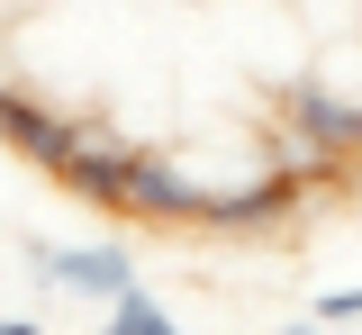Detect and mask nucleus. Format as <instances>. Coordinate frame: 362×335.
I'll return each instance as SVG.
<instances>
[{
  "label": "nucleus",
  "mask_w": 362,
  "mask_h": 335,
  "mask_svg": "<svg viewBox=\"0 0 362 335\" xmlns=\"http://www.w3.org/2000/svg\"><path fill=\"white\" fill-rule=\"evenodd\" d=\"M281 118H290V172H326V163H362V91H335L326 73L317 82H290L281 91Z\"/></svg>",
  "instance_id": "obj_1"
},
{
  "label": "nucleus",
  "mask_w": 362,
  "mask_h": 335,
  "mask_svg": "<svg viewBox=\"0 0 362 335\" xmlns=\"http://www.w3.org/2000/svg\"><path fill=\"white\" fill-rule=\"evenodd\" d=\"M308 208V172H290V163H245L235 182L199 199V227L209 236H281L290 218Z\"/></svg>",
  "instance_id": "obj_2"
},
{
  "label": "nucleus",
  "mask_w": 362,
  "mask_h": 335,
  "mask_svg": "<svg viewBox=\"0 0 362 335\" xmlns=\"http://www.w3.org/2000/svg\"><path fill=\"white\" fill-rule=\"evenodd\" d=\"M218 191L190 154H145L136 145V182H127V218L145 227H199V199Z\"/></svg>",
  "instance_id": "obj_3"
},
{
  "label": "nucleus",
  "mask_w": 362,
  "mask_h": 335,
  "mask_svg": "<svg viewBox=\"0 0 362 335\" xmlns=\"http://www.w3.org/2000/svg\"><path fill=\"white\" fill-rule=\"evenodd\" d=\"M28 272L54 290H82V299H118V290H136V254L118 236L100 245H28Z\"/></svg>",
  "instance_id": "obj_4"
},
{
  "label": "nucleus",
  "mask_w": 362,
  "mask_h": 335,
  "mask_svg": "<svg viewBox=\"0 0 362 335\" xmlns=\"http://www.w3.org/2000/svg\"><path fill=\"white\" fill-rule=\"evenodd\" d=\"M82 136H90V118H64V109H45V100H28V91H9V82H0V145H9L18 163L64 172Z\"/></svg>",
  "instance_id": "obj_5"
},
{
  "label": "nucleus",
  "mask_w": 362,
  "mask_h": 335,
  "mask_svg": "<svg viewBox=\"0 0 362 335\" xmlns=\"http://www.w3.org/2000/svg\"><path fill=\"white\" fill-rule=\"evenodd\" d=\"M100 335H181V317H173V308H163L145 281H136V290H118V299H109Z\"/></svg>",
  "instance_id": "obj_6"
},
{
  "label": "nucleus",
  "mask_w": 362,
  "mask_h": 335,
  "mask_svg": "<svg viewBox=\"0 0 362 335\" xmlns=\"http://www.w3.org/2000/svg\"><path fill=\"white\" fill-rule=\"evenodd\" d=\"M308 317H317L326 335H335V327H362V281H354V290H326V299H317Z\"/></svg>",
  "instance_id": "obj_7"
},
{
  "label": "nucleus",
  "mask_w": 362,
  "mask_h": 335,
  "mask_svg": "<svg viewBox=\"0 0 362 335\" xmlns=\"http://www.w3.org/2000/svg\"><path fill=\"white\" fill-rule=\"evenodd\" d=\"M0 335H45V327H37V317H9V327H0Z\"/></svg>",
  "instance_id": "obj_8"
},
{
  "label": "nucleus",
  "mask_w": 362,
  "mask_h": 335,
  "mask_svg": "<svg viewBox=\"0 0 362 335\" xmlns=\"http://www.w3.org/2000/svg\"><path fill=\"white\" fill-rule=\"evenodd\" d=\"M281 335H326V327H317V317H299V327H281Z\"/></svg>",
  "instance_id": "obj_9"
}]
</instances>
